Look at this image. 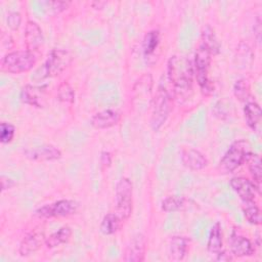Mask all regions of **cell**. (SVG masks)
<instances>
[{
  "label": "cell",
  "mask_w": 262,
  "mask_h": 262,
  "mask_svg": "<svg viewBox=\"0 0 262 262\" xmlns=\"http://www.w3.org/2000/svg\"><path fill=\"white\" fill-rule=\"evenodd\" d=\"M190 206V201L182 195H168L162 201V210L165 212L184 211Z\"/></svg>",
  "instance_id": "obj_22"
},
{
  "label": "cell",
  "mask_w": 262,
  "mask_h": 262,
  "mask_svg": "<svg viewBox=\"0 0 262 262\" xmlns=\"http://www.w3.org/2000/svg\"><path fill=\"white\" fill-rule=\"evenodd\" d=\"M15 134V127L8 122H2L0 125V141L3 144L12 141Z\"/></svg>",
  "instance_id": "obj_30"
},
{
  "label": "cell",
  "mask_w": 262,
  "mask_h": 262,
  "mask_svg": "<svg viewBox=\"0 0 262 262\" xmlns=\"http://www.w3.org/2000/svg\"><path fill=\"white\" fill-rule=\"evenodd\" d=\"M190 239L182 235H174L169 242V256L171 260L181 261L188 253Z\"/></svg>",
  "instance_id": "obj_18"
},
{
  "label": "cell",
  "mask_w": 262,
  "mask_h": 262,
  "mask_svg": "<svg viewBox=\"0 0 262 262\" xmlns=\"http://www.w3.org/2000/svg\"><path fill=\"white\" fill-rule=\"evenodd\" d=\"M7 26L11 30H17L21 23V15L17 11H10L7 14Z\"/></svg>",
  "instance_id": "obj_32"
},
{
  "label": "cell",
  "mask_w": 262,
  "mask_h": 262,
  "mask_svg": "<svg viewBox=\"0 0 262 262\" xmlns=\"http://www.w3.org/2000/svg\"><path fill=\"white\" fill-rule=\"evenodd\" d=\"M44 88L37 87L32 85H26L20 90V100L35 107H42L43 106V99H44Z\"/></svg>",
  "instance_id": "obj_19"
},
{
  "label": "cell",
  "mask_w": 262,
  "mask_h": 262,
  "mask_svg": "<svg viewBox=\"0 0 262 262\" xmlns=\"http://www.w3.org/2000/svg\"><path fill=\"white\" fill-rule=\"evenodd\" d=\"M112 155L108 151H102L100 155V163L104 168H108L112 164Z\"/></svg>",
  "instance_id": "obj_34"
},
{
  "label": "cell",
  "mask_w": 262,
  "mask_h": 262,
  "mask_svg": "<svg viewBox=\"0 0 262 262\" xmlns=\"http://www.w3.org/2000/svg\"><path fill=\"white\" fill-rule=\"evenodd\" d=\"M45 5V8H47L50 12L56 14L64 11L69 8L71 2L69 1H45L43 2Z\"/></svg>",
  "instance_id": "obj_31"
},
{
  "label": "cell",
  "mask_w": 262,
  "mask_h": 262,
  "mask_svg": "<svg viewBox=\"0 0 262 262\" xmlns=\"http://www.w3.org/2000/svg\"><path fill=\"white\" fill-rule=\"evenodd\" d=\"M106 4V2H92L91 3V5L93 6V8H95V9H100V8H102L103 7V5H105Z\"/></svg>",
  "instance_id": "obj_36"
},
{
  "label": "cell",
  "mask_w": 262,
  "mask_h": 262,
  "mask_svg": "<svg viewBox=\"0 0 262 262\" xmlns=\"http://www.w3.org/2000/svg\"><path fill=\"white\" fill-rule=\"evenodd\" d=\"M229 250L234 257H249L255 253V248L251 241L236 232H232L229 239Z\"/></svg>",
  "instance_id": "obj_13"
},
{
  "label": "cell",
  "mask_w": 262,
  "mask_h": 262,
  "mask_svg": "<svg viewBox=\"0 0 262 262\" xmlns=\"http://www.w3.org/2000/svg\"><path fill=\"white\" fill-rule=\"evenodd\" d=\"M233 94L241 101H245V102L249 101L251 97V93H250V87L247 81L243 79L237 80L233 86Z\"/></svg>",
  "instance_id": "obj_28"
},
{
  "label": "cell",
  "mask_w": 262,
  "mask_h": 262,
  "mask_svg": "<svg viewBox=\"0 0 262 262\" xmlns=\"http://www.w3.org/2000/svg\"><path fill=\"white\" fill-rule=\"evenodd\" d=\"M251 154L250 144L245 139L235 140L225 151L218 164V171L221 174H229L244 164Z\"/></svg>",
  "instance_id": "obj_2"
},
{
  "label": "cell",
  "mask_w": 262,
  "mask_h": 262,
  "mask_svg": "<svg viewBox=\"0 0 262 262\" xmlns=\"http://www.w3.org/2000/svg\"><path fill=\"white\" fill-rule=\"evenodd\" d=\"M121 115L115 110H103L94 114L90 119V124L95 129H107L119 123Z\"/></svg>",
  "instance_id": "obj_15"
},
{
  "label": "cell",
  "mask_w": 262,
  "mask_h": 262,
  "mask_svg": "<svg viewBox=\"0 0 262 262\" xmlns=\"http://www.w3.org/2000/svg\"><path fill=\"white\" fill-rule=\"evenodd\" d=\"M146 237L142 233H137L127 245L123 260L126 262H142L146 254Z\"/></svg>",
  "instance_id": "obj_9"
},
{
  "label": "cell",
  "mask_w": 262,
  "mask_h": 262,
  "mask_svg": "<svg viewBox=\"0 0 262 262\" xmlns=\"http://www.w3.org/2000/svg\"><path fill=\"white\" fill-rule=\"evenodd\" d=\"M167 69L175 97L179 101L186 100L192 91L194 77L192 62L186 57L174 55L170 57Z\"/></svg>",
  "instance_id": "obj_1"
},
{
  "label": "cell",
  "mask_w": 262,
  "mask_h": 262,
  "mask_svg": "<svg viewBox=\"0 0 262 262\" xmlns=\"http://www.w3.org/2000/svg\"><path fill=\"white\" fill-rule=\"evenodd\" d=\"M172 111V96L169 91L160 85L151 100L150 125L155 131L160 130Z\"/></svg>",
  "instance_id": "obj_4"
},
{
  "label": "cell",
  "mask_w": 262,
  "mask_h": 262,
  "mask_svg": "<svg viewBox=\"0 0 262 262\" xmlns=\"http://www.w3.org/2000/svg\"><path fill=\"white\" fill-rule=\"evenodd\" d=\"M203 44L210 52L212 55L218 54L220 51V43L213 31L212 28L209 26L206 27L202 33V42Z\"/></svg>",
  "instance_id": "obj_26"
},
{
  "label": "cell",
  "mask_w": 262,
  "mask_h": 262,
  "mask_svg": "<svg viewBox=\"0 0 262 262\" xmlns=\"http://www.w3.org/2000/svg\"><path fill=\"white\" fill-rule=\"evenodd\" d=\"M181 162L191 171H200L208 166V160L203 152L194 148H185L181 152Z\"/></svg>",
  "instance_id": "obj_14"
},
{
  "label": "cell",
  "mask_w": 262,
  "mask_h": 262,
  "mask_svg": "<svg viewBox=\"0 0 262 262\" xmlns=\"http://www.w3.org/2000/svg\"><path fill=\"white\" fill-rule=\"evenodd\" d=\"M232 190L239 196L243 203H248L255 201L256 193H260V189L254 184L253 181L246 177L236 176L232 177L229 182Z\"/></svg>",
  "instance_id": "obj_10"
},
{
  "label": "cell",
  "mask_w": 262,
  "mask_h": 262,
  "mask_svg": "<svg viewBox=\"0 0 262 262\" xmlns=\"http://www.w3.org/2000/svg\"><path fill=\"white\" fill-rule=\"evenodd\" d=\"M72 234H73V231L70 226L68 225L61 226L56 231H54L53 233H51L49 236L46 237L45 246L48 249H53L62 244H67L71 239Z\"/></svg>",
  "instance_id": "obj_21"
},
{
  "label": "cell",
  "mask_w": 262,
  "mask_h": 262,
  "mask_svg": "<svg viewBox=\"0 0 262 262\" xmlns=\"http://www.w3.org/2000/svg\"><path fill=\"white\" fill-rule=\"evenodd\" d=\"M123 220L116 214V213H107L103 216L99 229L100 232L104 235H111L120 230L123 225Z\"/></svg>",
  "instance_id": "obj_24"
},
{
  "label": "cell",
  "mask_w": 262,
  "mask_h": 262,
  "mask_svg": "<svg viewBox=\"0 0 262 262\" xmlns=\"http://www.w3.org/2000/svg\"><path fill=\"white\" fill-rule=\"evenodd\" d=\"M46 236L40 229H34L28 233L19 244L18 254L21 257H29L36 253L43 244H45Z\"/></svg>",
  "instance_id": "obj_12"
},
{
  "label": "cell",
  "mask_w": 262,
  "mask_h": 262,
  "mask_svg": "<svg viewBox=\"0 0 262 262\" xmlns=\"http://www.w3.org/2000/svg\"><path fill=\"white\" fill-rule=\"evenodd\" d=\"M243 212L245 215V218L248 220L249 223L254 225H260L261 224V211L258 205L255 203V201L243 203Z\"/></svg>",
  "instance_id": "obj_27"
},
{
  "label": "cell",
  "mask_w": 262,
  "mask_h": 262,
  "mask_svg": "<svg viewBox=\"0 0 262 262\" xmlns=\"http://www.w3.org/2000/svg\"><path fill=\"white\" fill-rule=\"evenodd\" d=\"M57 98L64 103H72L75 99V91L68 82H62L57 88Z\"/></svg>",
  "instance_id": "obj_29"
},
{
  "label": "cell",
  "mask_w": 262,
  "mask_h": 262,
  "mask_svg": "<svg viewBox=\"0 0 262 262\" xmlns=\"http://www.w3.org/2000/svg\"><path fill=\"white\" fill-rule=\"evenodd\" d=\"M24 156L35 162H47L59 160L62 156L59 148L52 144H43L33 148H27L24 150Z\"/></svg>",
  "instance_id": "obj_11"
},
{
  "label": "cell",
  "mask_w": 262,
  "mask_h": 262,
  "mask_svg": "<svg viewBox=\"0 0 262 262\" xmlns=\"http://www.w3.org/2000/svg\"><path fill=\"white\" fill-rule=\"evenodd\" d=\"M0 182H1V191H5V190H8L10 188H12L14 185H15V182L11 179V178H8L7 176L5 175H1L0 177Z\"/></svg>",
  "instance_id": "obj_33"
},
{
  "label": "cell",
  "mask_w": 262,
  "mask_h": 262,
  "mask_svg": "<svg viewBox=\"0 0 262 262\" xmlns=\"http://www.w3.org/2000/svg\"><path fill=\"white\" fill-rule=\"evenodd\" d=\"M217 255V260H219V261H229V260H232V254L229 252V254L228 253H226L225 251H220L218 254H216Z\"/></svg>",
  "instance_id": "obj_35"
},
{
  "label": "cell",
  "mask_w": 262,
  "mask_h": 262,
  "mask_svg": "<svg viewBox=\"0 0 262 262\" xmlns=\"http://www.w3.org/2000/svg\"><path fill=\"white\" fill-rule=\"evenodd\" d=\"M244 117L248 127L254 132H259L261 128L262 111L260 105L254 101L249 100L244 106Z\"/></svg>",
  "instance_id": "obj_17"
},
{
  "label": "cell",
  "mask_w": 262,
  "mask_h": 262,
  "mask_svg": "<svg viewBox=\"0 0 262 262\" xmlns=\"http://www.w3.org/2000/svg\"><path fill=\"white\" fill-rule=\"evenodd\" d=\"M73 55L69 50L61 48H53L41 68L42 78L55 77L61 74L72 62Z\"/></svg>",
  "instance_id": "obj_7"
},
{
  "label": "cell",
  "mask_w": 262,
  "mask_h": 262,
  "mask_svg": "<svg viewBox=\"0 0 262 262\" xmlns=\"http://www.w3.org/2000/svg\"><path fill=\"white\" fill-rule=\"evenodd\" d=\"M161 42L160 32L158 30H151L147 32L142 41V51L145 58H150L155 55Z\"/></svg>",
  "instance_id": "obj_23"
},
{
  "label": "cell",
  "mask_w": 262,
  "mask_h": 262,
  "mask_svg": "<svg viewBox=\"0 0 262 262\" xmlns=\"http://www.w3.org/2000/svg\"><path fill=\"white\" fill-rule=\"evenodd\" d=\"M116 202V214L126 221L131 213L133 207V185L129 178H121L116 185L115 192Z\"/></svg>",
  "instance_id": "obj_6"
},
{
  "label": "cell",
  "mask_w": 262,
  "mask_h": 262,
  "mask_svg": "<svg viewBox=\"0 0 262 262\" xmlns=\"http://www.w3.org/2000/svg\"><path fill=\"white\" fill-rule=\"evenodd\" d=\"M44 37L41 28L34 20H28L25 28V43L27 50L34 52L43 43Z\"/></svg>",
  "instance_id": "obj_16"
},
{
  "label": "cell",
  "mask_w": 262,
  "mask_h": 262,
  "mask_svg": "<svg viewBox=\"0 0 262 262\" xmlns=\"http://www.w3.org/2000/svg\"><path fill=\"white\" fill-rule=\"evenodd\" d=\"M246 163H248V169L252 176L254 184L260 189L261 178H262V168H261V158L257 154H250Z\"/></svg>",
  "instance_id": "obj_25"
},
{
  "label": "cell",
  "mask_w": 262,
  "mask_h": 262,
  "mask_svg": "<svg viewBox=\"0 0 262 262\" xmlns=\"http://www.w3.org/2000/svg\"><path fill=\"white\" fill-rule=\"evenodd\" d=\"M79 210V204L74 200H59L50 204H46L38 208L35 214L44 219L48 218H58V217H68Z\"/></svg>",
  "instance_id": "obj_8"
},
{
  "label": "cell",
  "mask_w": 262,
  "mask_h": 262,
  "mask_svg": "<svg viewBox=\"0 0 262 262\" xmlns=\"http://www.w3.org/2000/svg\"><path fill=\"white\" fill-rule=\"evenodd\" d=\"M207 249L211 254H218L220 251L223 250V232L221 224L219 222L214 223L210 229L207 242Z\"/></svg>",
  "instance_id": "obj_20"
},
{
  "label": "cell",
  "mask_w": 262,
  "mask_h": 262,
  "mask_svg": "<svg viewBox=\"0 0 262 262\" xmlns=\"http://www.w3.org/2000/svg\"><path fill=\"white\" fill-rule=\"evenodd\" d=\"M37 62V57L30 50H16L5 54L1 59V70L10 74H21L31 71Z\"/></svg>",
  "instance_id": "obj_5"
},
{
  "label": "cell",
  "mask_w": 262,
  "mask_h": 262,
  "mask_svg": "<svg viewBox=\"0 0 262 262\" xmlns=\"http://www.w3.org/2000/svg\"><path fill=\"white\" fill-rule=\"evenodd\" d=\"M211 60V52L203 44H200L195 51L194 60L192 63L193 76L198 82L200 89L206 95H209L214 91V85L209 78V69Z\"/></svg>",
  "instance_id": "obj_3"
}]
</instances>
